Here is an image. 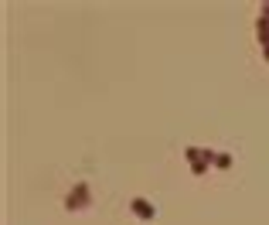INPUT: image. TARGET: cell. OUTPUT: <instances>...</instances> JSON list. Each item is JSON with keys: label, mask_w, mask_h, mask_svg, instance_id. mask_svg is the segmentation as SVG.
Masks as SVG:
<instances>
[{"label": "cell", "mask_w": 269, "mask_h": 225, "mask_svg": "<svg viewBox=\"0 0 269 225\" xmlns=\"http://www.w3.org/2000/svg\"><path fill=\"white\" fill-rule=\"evenodd\" d=\"M89 205H92V188L85 184V181H79V184L68 191L65 208H68V212H82V208H89Z\"/></svg>", "instance_id": "7a4b0ae2"}, {"label": "cell", "mask_w": 269, "mask_h": 225, "mask_svg": "<svg viewBox=\"0 0 269 225\" xmlns=\"http://www.w3.org/2000/svg\"><path fill=\"white\" fill-rule=\"evenodd\" d=\"M262 58H266V62H269V48H262Z\"/></svg>", "instance_id": "52a82bcc"}, {"label": "cell", "mask_w": 269, "mask_h": 225, "mask_svg": "<svg viewBox=\"0 0 269 225\" xmlns=\"http://www.w3.org/2000/svg\"><path fill=\"white\" fill-rule=\"evenodd\" d=\"M256 34H259V45L269 48V21H266V17H259V21H256Z\"/></svg>", "instance_id": "277c9868"}, {"label": "cell", "mask_w": 269, "mask_h": 225, "mask_svg": "<svg viewBox=\"0 0 269 225\" xmlns=\"http://www.w3.org/2000/svg\"><path fill=\"white\" fill-rule=\"evenodd\" d=\"M184 160L191 164L194 178H204L208 167H215V150H201V147H184Z\"/></svg>", "instance_id": "6da1fadb"}, {"label": "cell", "mask_w": 269, "mask_h": 225, "mask_svg": "<svg viewBox=\"0 0 269 225\" xmlns=\"http://www.w3.org/2000/svg\"><path fill=\"white\" fill-rule=\"evenodd\" d=\"M259 17H266V21H269V4H262V11H259Z\"/></svg>", "instance_id": "8992f818"}, {"label": "cell", "mask_w": 269, "mask_h": 225, "mask_svg": "<svg viewBox=\"0 0 269 225\" xmlns=\"http://www.w3.org/2000/svg\"><path fill=\"white\" fill-rule=\"evenodd\" d=\"M215 167L228 171V167H232V154H225V150H215Z\"/></svg>", "instance_id": "5b68a950"}, {"label": "cell", "mask_w": 269, "mask_h": 225, "mask_svg": "<svg viewBox=\"0 0 269 225\" xmlns=\"http://www.w3.org/2000/svg\"><path fill=\"white\" fill-rule=\"evenodd\" d=\"M130 212L136 215V218H143V222H154L157 218V208H154V202H146V198H130Z\"/></svg>", "instance_id": "3957f363"}]
</instances>
